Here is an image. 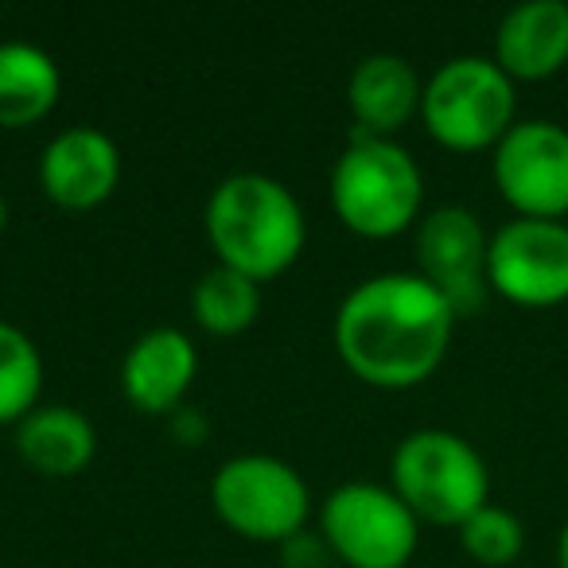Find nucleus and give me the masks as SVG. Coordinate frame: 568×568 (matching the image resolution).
Masks as SVG:
<instances>
[{
  "label": "nucleus",
  "instance_id": "aec40b11",
  "mask_svg": "<svg viewBox=\"0 0 568 568\" xmlns=\"http://www.w3.org/2000/svg\"><path fill=\"white\" fill-rule=\"evenodd\" d=\"M557 568H568V521L557 534Z\"/></svg>",
  "mask_w": 568,
  "mask_h": 568
},
{
  "label": "nucleus",
  "instance_id": "0eeeda50",
  "mask_svg": "<svg viewBox=\"0 0 568 568\" xmlns=\"http://www.w3.org/2000/svg\"><path fill=\"white\" fill-rule=\"evenodd\" d=\"M324 537L351 568H405L417 552V514L397 490L374 483H347L324 503Z\"/></svg>",
  "mask_w": 568,
  "mask_h": 568
},
{
  "label": "nucleus",
  "instance_id": "9b49d317",
  "mask_svg": "<svg viewBox=\"0 0 568 568\" xmlns=\"http://www.w3.org/2000/svg\"><path fill=\"white\" fill-rule=\"evenodd\" d=\"M121 180V152L98 129H67L40 160V183L51 203L67 211H90L105 203Z\"/></svg>",
  "mask_w": 568,
  "mask_h": 568
},
{
  "label": "nucleus",
  "instance_id": "f257e3e1",
  "mask_svg": "<svg viewBox=\"0 0 568 568\" xmlns=\"http://www.w3.org/2000/svg\"><path fill=\"white\" fill-rule=\"evenodd\" d=\"M456 312L420 273L371 276L335 316V347L355 378L378 389H409L444 363Z\"/></svg>",
  "mask_w": 568,
  "mask_h": 568
},
{
  "label": "nucleus",
  "instance_id": "1a4fd4ad",
  "mask_svg": "<svg viewBox=\"0 0 568 568\" xmlns=\"http://www.w3.org/2000/svg\"><path fill=\"white\" fill-rule=\"evenodd\" d=\"M495 187L518 219L565 222L568 214V129L557 121H514L495 144Z\"/></svg>",
  "mask_w": 568,
  "mask_h": 568
},
{
  "label": "nucleus",
  "instance_id": "dca6fc26",
  "mask_svg": "<svg viewBox=\"0 0 568 568\" xmlns=\"http://www.w3.org/2000/svg\"><path fill=\"white\" fill-rule=\"evenodd\" d=\"M59 67L32 43H0V129L43 121L59 102Z\"/></svg>",
  "mask_w": 568,
  "mask_h": 568
},
{
  "label": "nucleus",
  "instance_id": "f3484780",
  "mask_svg": "<svg viewBox=\"0 0 568 568\" xmlns=\"http://www.w3.org/2000/svg\"><path fill=\"white\" fill-rule=\"evenodd\" d=\"M191 304H195V320L211 335H237L257 320L261 293H257V281L219 265L195 284Z\"/></svg>",
  "mask_w": 568,
  "mask_h": 568
},
{
  "label": "nucleus",
  "instance_id": "f8f14e48",
  "mask_svg": "<svg viewBox=\"0 0 568 568\" xmlns=\"http://www.w3.org/2000/svg\"><path fill=\"white\" fill-rule=\"evenodd\" d=\"M495 63L510 82H545L568 67V4L526 0L495 32Z\"/></svg>",
  "mask_w": 568,
  "mask_h": 568
},
{
  "label": "nucleus",
  "instance_id": "9d476101",
  "mask_svg": "<svg viewBox=\"0 0 568 568\" xmlns=\"http://www.w3.org/2000/svg\"><path fill=\"white\" fill-rule=\"evenodd\" d=\"M490 237L467 206H436L417 230L420 276L440 288L456 316H475L487 301Z\"/></svg>",
  "mask_w": 568,
  "mask_h": 568
},
{
  "label": "nucleus",
  "instance_id": "423d86ee",
  "mask_svg": "<svg viewBox=\"0 0 568 568\" xmlns=\"http://www.w3.org/2000/svg\"><path fill=\"white\" fill-rule=\"evenodd\" d=\"M219 518L253 541H288L308 518V483L273 456H237L211 483Z\"/></svg>",
  "mask_w": 568,
  "mask_h": 568
},
{
  "label": "nucleus",
  "instance_id": "4468645a",
  "mask_svg": "<svg viewBox=\"0 0 568 568\" xmlns=\"http://www.w3.org/2000/svg\"><path fill=\"white\" fill-rule=\"evenodd\" d=\"M347 94L366 133H397L420 110L425 87L402 55H371L355 67Z\"/></svg>",
  "mask_w": 568,
  "mask_h": 568
},
{
  "label": "nucleus",
  "instance_id": "2eb2a0df",
  "mask_svg": "<svg viewBox=\"0 0 568 568\" xmlns=\"http://www.w3.org/2000/svg\"><path fill=\"white\" fill-rule=\"evenodd\" d=\"M17 448L40 475H79L94 459V425L79 409L48 405L32 409L17 428Z\"/></svg>",
  "mask_w": 568,
  "mask_h": 568
},
{
  "label": "nucleus",
  "instance_id": "6ab92c4d",
  "mask_svg": "<svg viewBox=\"0 0 568 568\" xmlns=\"http://www.w3.org/2000/svg\"><path fill=\"white\" fill-rule=\"evenodd\" d=\"M459 541H464L471 560H479L487 568H506L526 549V526L518 521V514L487 503L459 526Z\"/></svg>",
  "mask_w": 568,
  "mask_h": 568
},
{
  "label": "nucleus",
  "instance_id": "412c9836",
  "mask_svg": "<svg viewBox=\"0 0 568 568\" xmlns=\"http://www.w3.org/2000/svg\"><path fill=\"white\" fill-rule=\"evenodd\" d=\"M4 219H9V211H4V199H0V230H4Z\"/></svg>",
  "mask_w": 568,
  "mask_h": 568
},
{
  "label": "nucleus",
  "instance_id": "20e7f679",
  "mask_svg": "<svg viewBox=\"0 0 568 568\" xmlns=\"http://www.w3.org/2000/svg\"><path fill=\"white\" fill-rule=\"evenodd\" d=\"M425 183L402 144L386 136H358L332 172V206L355 234L394 237L417 219Z\"/></svg>",
  "mask_w": 568,
  "mask_h": 568
},
{
  "label": "nucleus",
  "instance_id": "a211bd4d",
  "mask_svg": "<svg viewBox=\"0 0 568 568\" xmlns=\"http://www.w3.org/2000/svg\"><path fill=\"white\" fill-rule=\"evenodd\" d=\"M43 386V363L36 343L20 327L0 324V425L24 420Z\"/></svg>",
  "mask_w": 568,
  "mask_h": 568
},
{
  "label": "nucleus",
  "instance_id": "f03ea898",
  "mask_svg": "<svg viewBox=\"0 0 568 568\" xmlns=\"http://www.w3.org/2000/svg\"><path fill=\"white\" fill-rule=\"evenodd\" d=\"M206 237L226 268L268 281L281 276L304 250V211L281 180L237 172L214 187L206 203Z\"/></svg>",
  "mask_w": 568,
  "mask_h": 568
},
{
  "label": "nucleus",
  "instance_id": "6e6552de",
  "mask_svg": "<svg viewBox=\"0 0 568 568\" xmlns=\"http://www.w3.org/2000/svg\"><path fill=\"white\" fill-rule=\"evenodd\" d=\"M487 288L518 308L568 301V222L510 219L487 250Z\"/></svg>",
  "mask_w": 568,
  "mask_h": 568
},
{
  "label": "nucleus",
  "instance_id": "ddd939ff",
  "mask_svg": "<svg viewBox=\"0 0 568 568\" xmlns=\"http://www.w3.org/2000/svg\"><path fill=\"white\" fill-rule=\"evenodd\" d=\"M195 366L199 355L187 335L175 327H156L129 347L125 363H121V386L141 413H168L187 394Z\"/></svg>",
  "mask_w": 568,
  "mask_h": 568
},
{
  "label": "nucleus",
  "instance_id": "7ed1b4c3",
  "mask_svg": "<svg viewBox=\"0 0 568 568\" xmlns=\"http://www.w3.org/2000/svg\"><path fill=\"white\" fill-rule=\"evenodd\" d=\"M394 490L417 521L464 526L475 510L487 506L490 475L483 456L448 428L409 433L394 452Z\"/></svg>",
  "mask_w": 568,
  "mask_h": 568
},
{
  "label": "nucleus",
  "instance_id": "39448f33",
  "mask_svg": "<svg viewBox=\"0 0 568 568\" xmlns=\"http://www.w3.org/2000/svg\"><path fill=\"white\" fill-rule=\"evenodd\" d=\"M514 82L495 59L459 55L448 59L420 94V118L436 144L452 152L495 149L514 129Z\"/></svg>",
  "mask_w": 568,
  "mask_h": 568
}]
</instances>
